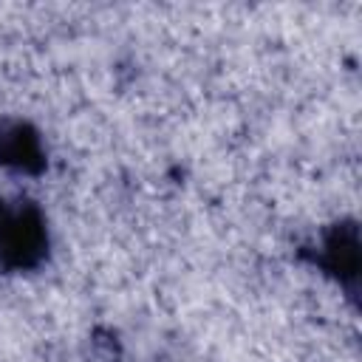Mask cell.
<instances>
[{
  "label": "cell",
  "mask_w": 362,
  "mask_h": 362,
  "mask_svg": "<svg viewBox=\"0 0 362 362\" xmlns=\"http://www.w3.org/2000/svg\"><path fill=\"white\" fill-rule=\"evenodd\" d=\"M45 249V229L31 206L0 204V260L8 266H31Z\"/></svg>",
  "instance_id": "obj_1"
},
{
  "label": "cell",
  "mask_w": 362,
  "mask_h": 362,
  "mask_svg": "<svg viewBox=\"0 0 362 362\" xmlns=\"http://www.w3.org/2000/svg\"><path fill=\"white\" fill-rule=\"evenodd\" d=\"M37 156H40L37 141L23 127H14V130L0 136V161L17 164V167H28L31 161H37Z\"/></svg>",
  "instance_id": "obj_2"
}]
</instances>
